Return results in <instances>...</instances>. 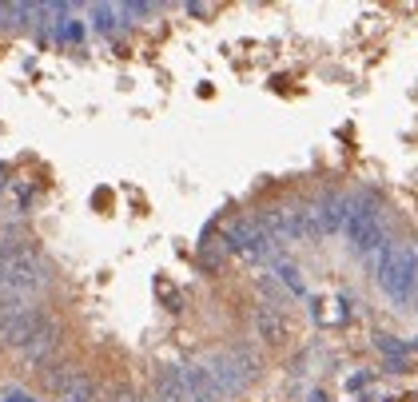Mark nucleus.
<instances>
[{"instance_id":"1","label":"nucleus","mask_w":418,"mask_h":402,"mask_svg":"<svg viewBox=\"0 0 418 402\" xmlns=\"http://www.w3.org/2000/svg\"><path fill=\"white\" fill-rule=\"evenodd\" d=\"M379 283L395 303H410L418 291V251L410 243H390L379 259Z\"/></svg>"},{"instance_id":"2","label":"nucleus","mask_w":418,"mask_h":402,"mask_svg":"<svg viewBox=\"0 0 418 402\" xmlns=\"http://www.w3.org/2000/svg\"><path fill=\"white\" fill-rule=\"evenodd\" d=\"M346 239H351V247L355 251H366L379 243V211L371 208H359L351 219H346Z\"/></svg>"},{"instance_id":"3","label":"nucleus","mask_w":418,"mask_h":402,"mask_svg":"<svg viewBox=\"0 0 418 402\" xmlns=\"http://www.w3.org/2000/svg\"><path fill=\"white\" fill-rule=\"evenodd\" d=\"M342 215H346V199H339V195H331L323 208V231H335L342 223Z\"/></svg>"},{"instance_id":"4","label":"nucleus","mask_w":418,"mask_h":402,"mask_svg":"<svg viewBox=\"0 0 418 402\" xmlns=\"http://www.w3.org/2000/svg\"><path fill=\"white\" fill-rule=\"evenodd\" d=\"M259 323H263V331H267V335H279V323H275L271 315H259Z\"/></svg>"}]
</instances>
